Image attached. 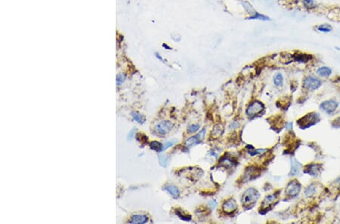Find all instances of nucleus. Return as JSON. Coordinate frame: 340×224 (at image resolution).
<instances>
[{
    "mask_svg": "<svg viewBox=\"0 0 340 224\" xmlns=\"http://www.w3.org/2000/svg\"><path fill=\"white\" fill-rule=\"evenodd\" d=\"M259 199V193L254 188L247 189L242 196V204L244 206H253Z\"/></svg>",
    "mask_w": 340,
    "mask_h": 224,
    "instance_id": "obj_1",
    "label": "nucleus"
},
{
    "mask_svg": "<svg viewBox=\"0 0 340 224\" xmlns=\"http://www.w3.org/2000/svg\"><path fill=\"white\" fill-rule=\"evenodd\" d=\"M319 120H320V116L318 113L311 112L299 119L297 124L302 128H307L316 124L317 122H319Z\"/></svg>",
    "mask_w": 340,
    "mask_h": 224,
    "instance_id": "obj_2",
    "label": "nucleus"
},
{
    "mask_svg": "<svg viewBox=\"0 0 340 224\" xmlns=\"http://www.w3.org/2000/svg\"><path fill=\"white\" fill-rule=\"evenodd\" d=\"M321 86L320 80L313 76L306 77L303 81V86L308 91H315L318 89Z\"/></svg>",
    "mask_w": 340,
    "mask_h": 224,
    "instance_id": "obj_3",
    "label": "nucleus"
},
{
    "mask_svg": "<svg viewBox=\"0 0 340 224\" xmlns=\"http://www.w3.org/2000/svg\"><path fill=\"white\" fill-rule=\"evenodd\" d=\"M173 127V124L169 121H162L159 122L155 127V131L158 134L164 135L171 131Z\"/></svg>",
    "mask_w": 340,
    "mask_h": 224,
    "instance_id": "obj_4",
    "label": "nucleus"
},
{
    "mask_svg": "<svg viewBox=\"0 0 340 224\" xmlns=\"http://www.w3.org/2000/svg\"><path fill=\"white\" fill-rule=\"evenodd\" d=\"M300 190H301V185L299 183L296 181H293L288 183L285 192L287 196L294 197L299 193Z\"/></svg>",
    "mask_w": 340,
    "mask_h": 224,
    "instance_id": "obj_5",
    "label": "nucleus"
},
{
    "mask_svg": "<svg viewBox=\"0 0 340 224\" xmlns=\"http://www.w3.org/2000/svg\"><path fill=\"white\" fill-rule=\"evenodd\" d=\"M205 134H206V130H205V129H203V130H202L199 133H198L197 135L190 137L189 139L187 140L186 142H185V146L188 148H190L191 147V146H193L200 144V143L202 142V141L204 139Z\"/></svg>",
    "mask_w": 340,
    "mask_h": 224,
    "instance_id": "obj_6",
    "label": "nucleus"
},
{
    "mask_svg": "<svg viewBox=\"0 0 340 224\" xmlns=\"http://www.w3.org/2000/svg\"><path fill=\"white\" fill-rule=\"evenodd\" d=\"M264 109V106L261 103L258 102V101H255V102L252 103L246 109V115H248L249 116H254V115H257L261 112V110Z\"/></svg>",
    "mask_w": 340,
    "mask_h": 224,
    "instance_id": "obj_7",
    "label": "nucleus"
},
{
    "mask_svg": "<svg viewBox=\"0 0 340 224\" xmlns=\"http://www.w3.org/2000/svg\"><path fill=\"white\" fill-rule=\"evenodd\" d=\"M338 106L339 104L336 101L333 100H326V101L322 103V104H320V107L322 110H323L324 112H327V113H332V112H333L334 111L337 109Z\"/></svg>",
    "mask_w": 340,
    "mask_h": 224,
    "instance_id": "obj_8",
    "label": "nucleus"
},
{
    "mask_svg": "<svg viewBox=\"0 0 340 224\" xmlns=\"http://www.w3.org/2000/svg\"><path fill=\"white\" fill-rule=\"evenodd\" d=\"M321 171V165L318 164H311L308 165L304 170L305 174H308L312 176H317Z\"/></svg>",
    "mask_w": 340,
    "mask_h": 224,
    "instance_id": "obj_9",
    "label": "nucleus"
},
{
    "mask_svg": "<svg viewBox=\"0 0 340 224\" xmlns=\"http://www.w3.org/2000/svg\"><path fill=\"white\" fill-rule=\"evenodd\" d=\"M223 211L226 213H231L236 211L237 208V204L236 201L233 199H230L227 200L222 206Z\"/></svg>",
    "mask_w": 340,
    "mask_h": 224,
    "instance_id": "obj_10",
    "label": "nucleus"
},
{
    "mask_svg": "<svg viewBox=\"0 0 340 224\" xmlns=\"http://www.w3.org/2000/svg\"><path fill=\"white\" fill-rule=\"evenodd\" d=\"M148 221V217L144 214H135L133 215L129 220V223H138L143 224Z\"/></svg>",
    "mask_w": 340,
    "mask_h": 224,
    "instance_id": "obj_11",
    "label": "nucleus"
},
{
    "mask_svg": "<svg viewBox=\"0 0 340 224\" xmlns=\"http://www.w3.org/2000/svg\"><path fill=\"white\" fill-rule=\"evenodd\" d=\"M165 189L169 192V194L171 195L174 199H177L178 198L180 195V192L176 186H173V185H168V186H165Z\"/></svg>",
    "mask_w": 340,
    "mask_h": 224,
    "instance_id": "obj_12",
    "label": "nucleus"
},
{
    "mask_svg": "<svg viewBox=\"0 0 340 224\" xmlns=\"http://www.w3.org/2000/svg\"><path fill=\"white\" fill-rule=\"evenodd\" d=\"M302 165L297 162L296 159H293L292 160V167H291V171H290V174L292 176H296L299 174L300 169H301Z\"/></svg>",
    "mask_w": 340,
    "mask_h": 224,
    "instance_id": "obj_13",
    "label": "nucleus"
},
{
    "mask_svg": "<svg viewBox=\"0 0 340 224\" xmlns=\"http://www.w3.org/2000/svg\"><path fill=\"white\" fill-rule=\"evenodd\" d=\"M317 73L318 74V75L321 77H327L332 73V71L329 67H320V68H319L318 70H317Z\"/></svg>",
    "mask_w": 340,
    "mask_h": 224,
    "instance_id": "obj_14",
    "label": "nucleus"
},
{
    "mask_svg": "<svg viewBox=\"0 0 340 224\" xmlns=\"http://www.w3.org/2000/svg\"><path fill=\"white\" fill-rule=\"evenodd\" d=\"M163 144L158 141H153L150 144L151 149L156 152H162L163 151Z\"/></svg>",
    "mask_w": 340,
    "mask_h": 224,
    "instance_id": "obj_15",
    "label": "nucleus"
},
{
    "mask_svg": "<svg viewBox=\"0 0 340 224\" xmlns=\"http://www.w3.org/2000/svg\"><path fill=\"white\" fill-rule=\"evenodd\" d=\"M223 130H224V128H223V126L221 125H217L215 126L214 129L213 130V132H212V134L216 138V137H218L223 133Z\"/></svg>",
    "mask_w": 340,
    "mask_h": 224,
    "instance_id": "obj_16",
    "label": "nucleus"
},
{
    "mask_svg": "<svg viewBox=\"0 0 340 224\" xmlns=\"http://www.w3.org/2000/svg\"><path fill=\"white\" fill-rule=\"evenodd\" d=\"M274 83L276 86H282L283 84V77L281 73L278 72L274 76Z\"/></svg>",
    "mask_w": 340,
    "mask_h": 224,
    "instance_id": "obj_17",
    "label": "nucleus"
},
{
    "mask_svg": "<svg viewBox=\"0 0 340 224\" xmlns=\"http://www.w3.org/2000/svg\"><path fill=\"white\" fill-rule=\"evenodd\" d=\"M132 115H133V118L135 119V121H136L138 123L143 124L145 122V117L143 115H141V114L138 113V112H133L132 113Z\"/></svg>",
    "mask_w": 340,
    "mask_h": 224,
    "instance_id": "obj_18",
    "label": "nucleus"
},
{
    "mask_svg": "<svg viewBox=\"0 0 340 224\" xmlns=\"http://www.w3.org/2000/svg\"><path fill=\"white\" fill-rule=\"evenodd\" d=\"M293 57L295 60H297V61H302V62L307 61V60L309 59V56L306 55L305 54H294Z\"/></svg>",
    "mask_w": 340,
    "mask_h": 224,
    "instance_id": "obj_19",
    "label": "nucleus"
},
{
    "mask_svg": "<svg viewBox=\"0 0 340 224\" xmlns=\"http://www.w3.org/2000/svg\"><path fill=\"white\" fill-rule=\"evenodd\" d=\"M159 162L161 166L166 167L169 162V158L165 155H159Z\"/></svg>",
    "mask_w": 340,
    "mask_h": 224,
    "instance_id": "obj_20",
    "label": "nucleus"
},
{
    "mask_svg": "<svg viewBox=\"0 0 340 224\" xmlns=\"http://www.w3.org/2000/svg\"><path fill=\"white\" fill-rule=\"evenodd\" d=\"M276 198H277L276 195H272V196H267V197L265 199V200L263 201L262 204H263L264 207H265V206H269V204H271V203L274 202Z\"/></svg>",
    "mask_w": 340,
    "mask_h": 224,
    "instance_id": "obj_21",
    "label": "nucleus"
},
{
    "mask_svg": "<svg viewBox=\"0 0 340 224\" xmlns=\"http://www.w3.org/2000/svg\"><path fill=\"white\" fill-rule=\"evenodd\" d=\"M183 212L184 211H176V214H177L178 217H179L180 218H181V220H185V221H189L191 220V217L190 215H188V214H183Z\"/></svg>",
    "mask_w": 340,
    "mask_h": 224,
    "instance_id": "obj_22",
    "label": "nucleus"
},
{
    "mask_svg": "<svg viewBox=\"0 0 340 224\" xmlns=\"http://www.w3.org/2000/svg\"><path fill=\"white\" fill-rule=\"evenodd\" d=\"M318 30L321 31V32H330L332 30V27H330L328 24H321L318 27Z\"/></svg>",
    "mask_w": 340,
    "mask_h": 224,
    "instance_id": "obj_23",
    "label": "nucleus"
},
{
    "mask_svg": "<svg viewBox=\"0 0 340 224\" xmlns=\"http://www.w3.org/2000/svg\"><path fill=\"white\" fill-rule=\"evenodd\" d=\"M249 19H258V20H269V18H268V17H266V16H265V15L260 14H258V12H257L256 14L253 15V16L249 17Z\"/></svg>",
    "mask_w": 340,
    "mask_h": 224,
    "instance_id": "obj_24",
    "label": "nucleus"
},
{
    "mask_svg": "<svg viewBox=\"0 0 340 224\" xmlns=\"http://www.w3.org/2000/svg\"><path fill=\"white\" fill-rule=\"evenodd\" d=\"M315 187L314 186H312V185L309 186L306 189H305V195H306L307 196H308V197H309V196H312V195L315 194Z\"/></svg>",
    "mask_w": 340,
    "mask_h": 224,
    "instance_id": "obj_25",
    "label": "nucleus"
},
{
    "mask_svg": "<svg viewBox=\"0 0 340 224\" xmlns=\"http://www.w3.org/2000/svg\"><path fill=\"white\" fill-rule=\"evenodd\" d=\"M199 128H200L199 125H190L189 127L188 128V133L197 132V131L199 129Z\"/></svg>",
    "mask_w": 340,
    "mask_h": 224,
    "instance_id": "obj_26",
    "label": "nucleus"
},
{
    "mask_svg": "<svg viewBox=\"0 0 340 224\" xmlns=\"http://www.w3.org/2000/svg\"><path fill=\"white\" fill-rule=\"evenodd\" d=\"M176 140H173V141H169V142H166L164 144H163V151H165L166 149H167L168 148L171 147L172 146H173L175 144V143H176Z\"/></svg>",
    "mask_w": 340,
    "mask_h": 224,
    "instance_id": "obj_27",
    "label": "nucleus"
},
{
    "mask_svg": "<svg viewBox=\"0 0 340 224\" xmlns=\"http://www.w3.org/2000/svg\"><path fill=\"white\" fill-rule=\"evenodd\" d=\"M125 80H126V75H125L120 74V75H118L116 76V83H117L118 86L121 85L122 82H124Z\"/></svg>",
    "mask_w": 340,
    "mask_h": 224,
    "instance_id": "obj_28",
    "label": "nucleus"
},
{
    "mask_svg": "<svg viewBox=\"0 0 340 224\" xmlns=\"http://www.w3.org/2000/svg\"><path fill=\"white\" fill-rule=\"evenodd\" d=\"M221 165L224 166V167H231V166H232V162H231L230 159H225L221 162Z\"/></svg>",
    "mask_w": 340,
    "mask_h": 224,
    "instance_id": "obj_29",
    "label": "nucleus"
},
{
    "mask_svg": "<svg viewBox=\"0 0 340 224\" xmlns=\"http://www.w3.org/2000/svg\"><path fill=\"white\" fill-rule=\"evenodd\" d=\"M332 125L335 128H340V116L334 119L333 122H332Z\"/></svg>",
    "mask_w": 340,
    "mask_h": 224,
    "instance_id": "obj_30",
    "label": "nucleus"
},
{
    "mask_svg": "<svg viewBox=\"0 0 340 224\" xmlns=\"http://www.w3.org/2000/svg\"><path fill=\"white\" fill-rule=\"evenodd\" d=\"M265 151H266V149H257V150H255L254 152H250V155L251 156H255V155H258V154H262L263 152H265Z\"/></svg>",
    "mask_w": 340,
    "mask_h": 224,
    "instance_id": "obj_31",
    "label": "nucleus"
},
{
    "mask_svg": "<svg viewBox=\"0 0 340 224\" xmlns=\"http://www.w3.org/2000/svg\"><path fill=\"white\" fill-rule=\"evenodd\" d=\"M216 205H217V202L215 200H211L209 202V206L211 207L212 210L215 209L216 207Z\"/></svg>",
    "mask_w": 340,
    "mask_h": 224,
    "instance_id": "obj_32",
    "label": "nucleus"
},
{
    "mask_svg": "<svg viewBox=\"0 0 340 224\" xmlns=\"http://www.w3.org/2000/svg\"><path fill=\"white\" fill-rule=\"evenodd\" d=\"M304 4L306 7H312L314 5V0H305Z\"/></svg>",
    "mask_w": 340,
    "mask_h": 224,
    "instance_id": "obj_33",
    "label": "nucleus"
}]
</instances>
